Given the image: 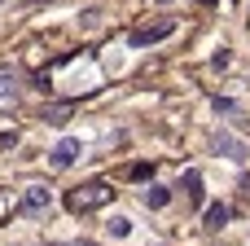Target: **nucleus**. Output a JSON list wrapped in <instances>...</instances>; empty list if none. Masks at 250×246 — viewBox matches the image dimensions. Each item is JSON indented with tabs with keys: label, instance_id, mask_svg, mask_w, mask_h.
Returning a JSON list of instances; mask_svg holds the SVG:
<instances>
[{
	"label": "nucleus",
	"instance_id": "f257e3e1",
	"mask_svg": "<svg viewBox=\"0 0 250 246\" xmlns=\"http://www.w3.org/2000/svg\"><path fill=\"white\" fill-rule=\"evenodd\" d=\"M110 198H114V189H110V185H101V180H92V185L75 189V194L66 198V207H70V211H92V207H105Z\"/></svg>",
	"mask_w": 250,
	"mask_h": 246
},
{
	"label": "nucleus",
	"instance_id": "f03ea898",
	"mask_svg": "<svg viewBox=\"0 0 250 246\" xmlns=\"http://www.w3.org/2000/svg\"><path fill=\"white\" fill-rule=\"evenodd\" d=\"M163 35H171V22H158V26H141V31L132 35V48H145V44H154V40H163Z\"/></svg>",
	"mask_w": 250,
	"mask_h": 246
},
{
	"label": "nucleus",
	"instance_id": "7ed1b4c3",
	"mask_svg": "<svg viewBox=\"0 0 250 246\" xmlns=\"http://www.w3.org/2000/svg\"><path fill=\"white\" fill-rule=\"evenodd\" d=\"M48 202H53V194L44 189V185H35V189H26V198H22V211H48Z\"/></svg>",
	"mask_w": 250,
	"mask_h": 246
},
{
	"label": "nucleus",
	"instance_id": "20e7f679",
	"mask_svg": "<svg viewBox=\"0 0 250 246\" xmlns=\"http://www.w3.org/2000/svg\"><path fill=\"white\" fill-rule=\"evenodd\" d=\"M79 158V141H62L57 150H53V167H70Z\"/></svg>",
	"mask_w": 250,
	"mask_h": 246
},
{
	"label": "nucleus",
	"instance_id": "39448f33",
	"mask_svg": "<svg viewBox=\"0 0 250 246\" xmlns=\"http://www.w3.org/2000/svg\"><path fill=\"white\" fill-rule=\"evenodd\" d=\"M70 110H75L70 101H57V106H48V110H44V119H48V123H66V114H70Z\"/></svg>",
	"mask_w": 250,
	"mask_h": 246
},
{
	"label": "nucleus",
	"instance_id": "423d86ee",
	"mask_svg": "<svg viewBox=\"0 0 250 246\" xmlns=\"http://www.w3.org/2000/svg\"><path fill=\"white\" fill-rule=\"evenodd\" d=\"M224 220H229V207H220V202H211V207H207V229H220Z\"/></svg>",
	"mask_w": 250,
	"mask_h": 246
},
{
	"label": "nucleus",
	"instance_id": "0eeeda50",
	"mask_svg": "<svg viewBox=\"0 0 250 246\" xmlns=\"http://www.w3.org/2000/svg\"><path fill=\"white\" fill-rule=\"evenodd\" d=\"M180 189H189V198L198 202V198H202V176H198V172H189V176L180 180Z\"/></svg>",
	"mask_w": 250,
	"mask_h": 246
},
{
	"label": "nucleus",
	"instance_id": "6e6552de",
	"mask_svg": "<svg viewBox=\"0 0 250 246\" xmlns=\"http://www.w3.org/2000/svg\"><path fill=\"white\" fill-rule=\"evenodd\" d=\"M167 198H171V194H167V189H158V185H154V189H145V207H167Z\"/></svg>",
	"mask_w": 250,
	"mask_h": 246
},
{
	"label": "nucleus",
	"instance_id": "1a4fd4ad",
	"mask_svg": "<svg viewBox=\"0 0 250 246\" xmlns=\"http://www.w3.org/2000/svg\"><path fill=\"white\" fill-rule=\"evenodd\" d=\"M18 106V88L9 84V88H0V110H13Z\"/></svg>",
	"mask_w": 250,
	"mask_h": 246
},
{
	"label": "nucleus",
	"instance_id": "9d476101",
	"mask_svg": "<svg viewBox=\"0 0 250 246\" xmlns=\"http://www.w3.org/2000/svg\"><path fill=\"white\" fill-rule=\"evenodd\" d=\"M127 229H132V224H127L123 216H114V220H110V233H114V238H127Z\"/></svg>",
	"mask_w": 250,
	"mask_h": 246
}]
</instances>
